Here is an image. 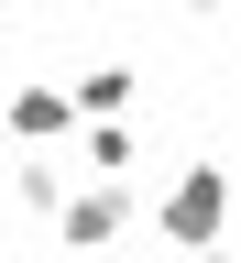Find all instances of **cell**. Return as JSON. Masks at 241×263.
Instances as JSON below:
<instances>
[{
    "label": "cell",
    "mask_w": 241,
    "mask_h": 263,
    "mask_svg": "<svg viewBox=\"0 0 241 263\" xmlns=\"http://www.w3.org/2000/svg\"><path fill=\"white\" fill-rule=\"evenodd\" d=\"M209 11H230V0H209Z\"/></svg>",
    "instance_id": "8"
},
{
    "label": "cell",
    "mask_w": 241,
    "mask_h": 263,
    "mask_svg": "<svg viewBox=\"0 0 241 263\" xmlns=\"http://www.w3.org/2000/svg\"><path fill=\"white\" fill-rule=\"evenodd\" d=\"M219 209H230V176H219V164H187V176L154 197V230H164V241H209Z\"/></svg>",
    "instance_id": "2"
},
{
    "label": "cell",
    "mask_w": 241,
    "mask_h": 263,
    "mask_svg": "<svg viewBox=\"0 0 241 263\" xmlns=\"http://www.w3.org/2000/svg\"><path fill=\"white\" fill-rule=\"evenodd\" d=\"M77 88H11V110H0V132H22V143H77Z\"/></svg>",
    "instance_id": "3"
},
{
    "label": "cell",
    "mask_w": 241,
    "mask_h": 263,
    "mask_svg": "<svg viewBox=\"0 0 241 263\" xmlns=\"http://www.w3.org/2000/svg\"><path fill=\"white\" fill-rule=\"evenodd\" d=\"M132 88H143L132 66H88V77H77V110H88V121H121V110H132Z\"/></svg>",
    "instance_id": "4"
},
{
    "label": "cell",
    "mask_w": 241,
    "mask_h": 263,
    "mask_svg": "<svg viewBox=\"0 0 241 263\" xmlns=\"http://www.w3.org/2000/svg\"><path fill=\"white\" fill-rule=\"evenodd\" d=\"M11 197H22L33 219H55L66 209V164H11Z\"/></svg>",
    "instance_id": "5"
},
{
    "label": "cell",
    "mask_w": 241,
    "mask_h": 263,
    "mask_svg": "<svg viewBox=\"0 0 241 263\" xmlns=\"http://www.w3.org/2000/svg\"><path fill=\"white\" fill-rule=\"evenodd\" d=\"M77 154L99 164V176H132V132H121V121H99V132H77Z\"/></svg>",
    "instance_id": "6"
},
{
    "label": "cell",
    "mask_w": 241,
    "mask_h": 263,
    "mask_svg": "<svg viewBox=\"0 0 241 263\" xmlns=\"http://www.w3.org/2000/svg\"><path fill=\"white\" fill-rule=\"evenodd\" d=\"M55 230H66V252H110L121 230H132V186H121V176H88V186H66Z\"/></svg>",
    "instance_id": "1"
},
{
    "label": "cell",
    "mask_w": 241,
    "mask_h": 263,
    "mask_svg": "<svg viewBox=\"0 0 241 263\" xmlns=\"http://www.w3.org/2000/svg\"><path fill=\"white\" fill-rule=\"evenodd\" d=\"M132 11H154V0H132Z\"/></svg>",
    "instance_id": "7"
}]
</instances>
